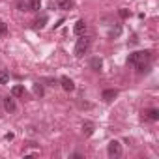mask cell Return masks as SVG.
<instances>
[{
  "instance_id": "cell-14",
  "label": "cell",
  "mask_w": 159,
  "mask_h": 159,
  "mask_svg": "<svg viewBox=\"0 0 159 159\" xmlns=\"http://www.w3.org/2000/svg\"><path fill=\"white\" fill-rule=\"evenodd\" d=\"M146 114H148L150 120H159V111H157V109H150Z\"/></svg>"
},
{
  "instance_id": "cell-18",
  "label": "cell",
  "mask_w": 159,
  "mask_h": 159,
  "mask_svg": "<svg viewBox=\"0 0 159 159\" xmlns=\"http://www.w3.org/2000/svg\"><path fill=\"white\" fill-rule=\"evenodd\" d=\"M129 15H131V13H129L127 10H120V17H124V19H127Z\"/></svg>"
},
{
  "instance_id": "cell-10",
  "label": "cell",
  "mask_w": 159,
  "mask_h": 159,
  "mask_svg": "<svg viewBox=\"0 0 159 159\" xmlns=\"http://www.w3.org/2000/svg\"><path fill=\"white\" fill-rule=\"evenodd\" d=\"M94 129H96V125H94L92 122H86V124L83 125V131H84V135H86V137H90V135L94 133Z\"/></svg>"
},
{
  "instance_id": "cell-8",
  "label": "cell",
  "mask_w": 159,
  "mask_h": 159,
  "mask_svg": "<svg viewBox=\"0 0 159 159\" xmlns=\"http://www.w3.org/2000/svg\"><path fill=\"white\" fill-rule=\"evenodd\" d=\"M116 96H118V90H105V92H103V101L111 103Z\"/></svg>"
},
{
  "instance_id": "cell-4",
  "label": "cell",
  "mask_w": 159,
  "mask_h": 159,
  "mask_svg": "<svg viewBox=\"0 0 159 159\" xmlns=\"http://www.w3.org/2000/svg\"><path fill=\"white\" fill-rule=\"evenodd\" d=\"M86 28H88V25H86V21H77L75 23V26H73V32L77 34V36H84V32H86Z\"/></svg>"
},
{
  "instance_id": "cell-5",
  "label": "cell",
  "mask_w": 159,
  "mask_h": 159,
  "mask_svg": "<svg viewBox=\"0 0 159 159\" xmlns=\"http://www.w3.org/2000/svg\"><path fill=\"white\" fill-rule=\"evenodd\" d=\"M60 84H62V88L66 90V92H73L75 90V84H73V81L69 77H62L60 79Z\"/></svg>"
},
{
  "instance_id": "cell-13",
  "label": "cell",
  "mask_w": 159,
  "mask_h": 159,
  "mask_svg": "<svg viewBox=\"0 0 159 159\" xmlns=\"http://www.w3.org/2000/svg\"><path fill=\"white\" fill-rule=\"evenodd\" d=\"M45 23H47V15H41V17L34 23V26H36V28H43V26H45Z\"/></svg>"
},
{
  "instance_id": "cell-6",
  "label": "cell",
  "mask_w": 159,
  "mask_h": 159,
  "mask_svg": "<svg viewBox=\"0 0 159 159\" xmlns=\"http://www.w3.org/2000/svg\"><path fill=\"white\" fill-rule=\"evenodd\" d=\"M4 109H6L8 112H15V109H17L15 99H13V98H6V99H4Z\"/></svg>"
},
{
  "instance_id": "cell-2",
  "label": "cell",
  "mask_w": 159,
  "mask_h": 159,
  "mask_svg": "<svg viewBox=\"0 0 159 159\" xmlns=\"http://www.w3.org/2000/svg\"><path fill=\"white\" fill-rule=\"evenodd\" d=\"M90 49V38L86 36H81V39H77V45H75V56H84Z\"/></svg>"
},
{
  "instance_id": "cell-17",
  "label": "cell",
  "mask_w": 159,
  "mask_h": 159,
  "mask_svg": "<svg viewBox=\"0 0 159 159\" xmlns=\"http://www.w3.org/2000/svg\"><path fill=\"white\" fill-rule=\"evenodd\" d=\"M8 34V25L4 21H0V36H6Z\"/></svg>"
},
{
  "instance_id": "cell-1",
  "label": "cell",
  "mask_w": 159,
  "mask_h": 159,
  "mask_svg": "<svg viewBox=\"0 0 159 159\" xmlns=\"http://www.w3.org/2000/svg\"><path fill=\"white\" fill-rule=\"evenodd\" d=\"M150 58H152V52H150V51H139V52L129 54L127 64L137 66L139 73H144V71L148 69V62H150Z\"/></svg>"
},
{
  "instance_id": "cell-7",
  "label": "cell",
  "mask_w": 159,
  "mask_h": 159,
  "mask_svg": "<svg viewBox=\"0 0 159 159\" xmlns=\"http://www.w3.org/2000/svg\"><path fill=\"white\" fill-rule=\"evenodd\" d=\"M56 6L60 10H73V0H56Z\"/></svg>"
},
{
  "instance_id": "cell-15",
  "label": "cell",
  "mask_w": 159,
  "mask_h": 159,
  "mask_svg": "<svg viewBox=\"0 0 159 159\" xmlns=\"http://www.w3.org/2000/svg\"><path fill=\"white\" fill-rule=\"evenodd\" d=\"M41 8V0H30V10L32 11H38Z\"/></svg>"
},
{
  "instance_id": "cell-16",
  "label": "cell",
  "mask_w": 159,
  "mask_h": 159,
  "mask_svg": "<svg viewBox=\"0 0 159 159\" xmlns=\"http://www.w3.org/2000/svg\"><path fill=\"white\" fill-rule=\"evenodd\" d=\"M34 94H36V96H39V98L43 96V86H41L39 83H38V84H34Z\"/></svg>"
},
{
  "instance_id": "cell-9",
  "label": "cell",
  "mask_w": 159,
  "mask_h": 159,
  "mask_svg": "<svg viewBox=\"0 0 159 159\" xmlns=\"http://www.w3.org/2000/svg\"><path fill=\"white\" fill-rule=\"evenodd\" d=\"M90 67H92L94 71H99V69L103 67V60H101V58H92V60H90Z\"/></svg>"
},
{
  "instance_id": "cell-12",
  "label": "cell",
  "mask_w": 159,
  "mask_h": 159,
  "mask_svg": "<svg viewBox=\"0 0 159 159\" xmlns=\"http://www.w3.org/2000/svg\"><path fill=\"white\" fill-rule=\"evenodd\" d=\"M11 96L13 98H23L25 96V88L23 86H13L11 88Z\"/></svg>"
},
{
  "instance_id": "cell-3",
  "label": "cell",
  "mask_w": 159,
  "mask_h": 159,
  "mask_svg": "<svg viewBox=\"0 0 159 159\" xmlns=\"http://www.w3.org/2000/svg\"><path fill=\"white\" fill-rule=\"evenodd\" d=\"M107 152H109V157H120L122 155V144L118 140H111Z\"/></svg>"
},
{
  "instance_id": "cell-11",
  "label": "cell",
  "mask_w": 159,
  "mask_h": 159,
  "mask_svg": "<svg viewBox=\"0 0 159 159\" xmlns=\"http://www.w3.org/2000/svg\"><path fill=\"white\" fill-rule=\"evenodd\" d=\"M10 81V71L8 69H0V84H6Z\"/></svg>"
}]
</instances>
